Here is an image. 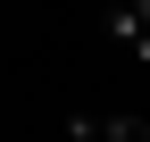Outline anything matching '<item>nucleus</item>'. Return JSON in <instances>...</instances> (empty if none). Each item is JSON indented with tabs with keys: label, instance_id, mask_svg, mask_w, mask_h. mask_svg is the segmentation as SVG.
<instances>
[{
	"label": "nucleus",
	"instance_id": "obj_1",
	"mask_svg": "<svg viewBox=\"0 0 150 142\" xmlns=\"http://www.w3.org/2000/svg\"><path fill=\"white\" fill-rule=\"evenodd\" d=\"M108 33H117L134 59H150V17H142V0H117V9H108Z\"/></svg>",
	"mask_w": 150,
	"mask_h": 142
}]
</instances>
